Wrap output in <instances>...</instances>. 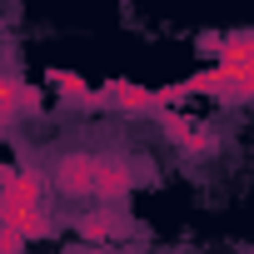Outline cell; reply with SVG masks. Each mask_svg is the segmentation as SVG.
I'll return each instance as SVG.
<instances>
[{"instance_id": "obj_1", "label": "cell", "mask_w": 254, "mask_h": 254, "mask_svg": "<svg viewBox=\"0 0 254 254\" xmlns=\"http://www.w3.org/2000/svg\"><path fill=\"white\" fill-rule=\"evenodd\" d=\"M50 180L30 165L20 170H0V219H5L25 244L35 239H50L55 234V219H50Z\"/></svg>"}, {"instance_id": "obj_2", "label": "cell", "mask_w": 254, "mask_h": 254, "mask_svg": "<svg viewBox=\"0 0 254 254\" xmlns=\"http://www.w3.org/2000/svg\"><path fill=\"white\" fill-rule=\"evenodd\" d=\"M105 165H110V155L70 150V155H60V160H55L50 185H55L60 194H70V199H95V194H100V180H105Z\"/></svg>"}, {"instance_id": "obj_3", "label": "cell", "mask_w": 254, "mask_h": 254, "mask_svg": "<svg viewBox=\"0 0 254 254\" xmlns=\"http://www.w3.org/2000/svg\"><path fill=\"white\" fill-rule=\"evenodd\" d=\"M185 95H209V100H224V105H244L254 95V65H214V70H199L190 80H180Z\"/></svg>"}, {"instance_id": "obj_4", "label": "cell", "mask_w": 254, "mask_h": 254, "mask_svg": "<svg viewBox=\"0 0 254 254\" xmlns=\"http://www.w3.org/2000/svg\"><path fill=\"white\" fill-rule=\"evenodd\" d=\"M40 105H45V95H40L35 85H25V80L10 75V70H0V140L15 130V120L40 115Z\"/></svg>"}, {"instance_id": "obj_5", "label": "cell", "mask_w": 254, "mask_h": 254, "mask_svg": "<svg viewBox=\"0 0 254 254\" xmlns=\"http://www.w3.org/2000/svg\"><path fill=\"white\" fill-rule=\"evenodd\" d=\"M160 120H165V135H170L185 155H209V150H214V130H209V125H199V120L175 115V105L160 110Z\"/></svg>"}, {"instance_id": "obj_6", "label": "cell", "mask_w": 254, "mask_h": 254, "mask_svg": "<svg viewBox=\"0 0 254 254\" xmlns=\"http://www.w3.org/2000/svg\"><path fill=\"white\" fill-rule=\"evenodd\" d=\"M50 90H55V100H65L75 110H105V90H95L75 70H50Z\"/></svg>"}, {"instance_id": "obj_7", "label": "cell", "mask_w": 254, "mask_h": 254, "mask_svg": "<svg viewBox=\"0 0 254 254\" xmlns=\"http://www.w3.org/2000/svg\"><path fill=\"white\" fill-rule=\"evenodd\" d=\"M120 229H130V219H125L120 209H100V214H80V234L85 239H110Z\"/></svg>"}]
</instances>
